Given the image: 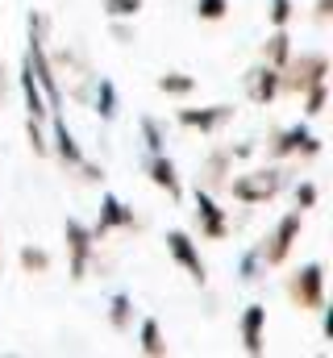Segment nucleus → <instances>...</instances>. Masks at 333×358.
<instances>
[{
    "label": "nucleus",
    "instance_id": "obj_1",
    "mask_svg": "<svg viewBox=\"0 0 333 358\" xmlns=\"http://www.w3.org/2000/svg\"><path fill=\"white\" fill-rule=\"evenodd\" d=\"M204 13H208V17H217V13H221V0H204Z\"/></svg>",
    "mask_w": 333,
    "mask_h": 358
}]
</instances>
